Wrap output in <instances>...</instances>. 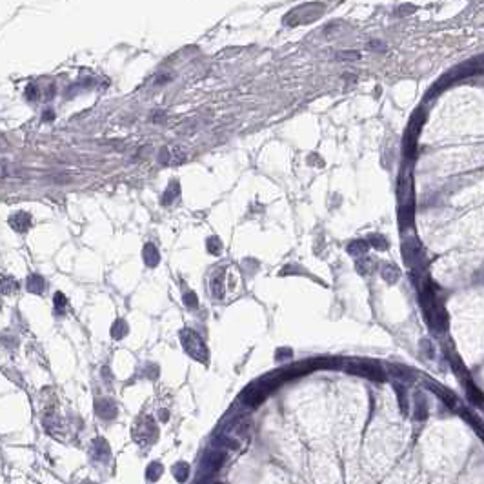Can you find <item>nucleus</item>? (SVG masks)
Here are the masks:
<instances>
[{
	"mask_svg": "<svg viewBox=\"0 0 484 484\" xmlns=\"http://www.w3.org/2000/svg\"><path fill=\"white\" fill-rule=\"evenodd\" d=\"M29 90H28V97H31V98H35L37 97V93H35V86H28Z\"/></svg>",
	"mask_w": 484,
	"mask_h": 484,
	"instance_id": "obj_9",
	"label": "nucleus"
},
{
	"mask_svg": "<svg viewBox=\"0 0 484 484\" xmlns=\"http://www.w3.org/2000/svg\"><path fill=\"white\" fill-rule=\"evenodd\" d=\"M186 304H188V308H197V297H195L193 293L186 295Z\"/></svg>",
	"mask_w": 484,
	"mask_h": 484,
	"instance_id": "obj_8",
	"label": "nucleus"
},
{
	"mask_svg": "<svg viewBox=\"0 0 484 484\" xmlns=\"http://www.w3.org/2000/svg\"><path fill=\"white\" fill-rule=\"evenodd\" d=\"M348 251L349 253H362V251H366V242H353L348 248Z\"/></svg>",
	"mask_w": 484,
	"mask_h": 484,
	"instance_id": "obj_6",
	"label": "nucleus"
},
{
	"mask_svg": "<svg viewBox=\"0 0 484 484\" xmlns=\"http://www.w3.org/2000/svg\"><path fill=\"white\" fill-rule=\"evenodd\" d=\"M182 342H184V346H186L188 353H192L195 359H198V360L206 359V346H204V342L200 340V337H198L195 332L182 333Z\"/></svg>",
	"mask_w": 484,
	"mask_h": 484,
	"instance_id": "obj_1",
	"label": "nucleus"
},
{
	"mask_svg": "<svg viewBox=\"0 0 484 484\" xmlns=\"http://www.w3.org/2000/svg\"><path fill=\"white\" fill-rule=\"evenodd\" d=\"M144 259H146V262L147 264H157V259H158V255H157V249H155V246H151V244H147L146 246V249H144Z\"/></svg>",
	"mask_w": 484,
	"mask_h": 484,
	"instance_id": "obj_4",
	"label": "nucleus"
},
{
	"mask_svg": "<svg viewBox=\"0 0 484 484\" xmlns=\"http://www.w3.org/2000/svg\"><path fill=\"white\" fill-rule=\"evenodd\" d=\"M360 56V53L357 51H342V53H339V58L340 60H357Z\"/></svg>",
	"mask_w": 484,
	"mask_h": 484,
	"instance_id": "obj_7",
	"label": "nucleus"
},
{
	"mask_svg": "<svg viewBox=\"0 0 484 484\" xmlns=\"http://www.w3.org/2000/svg\"><path fill=\"white\" fill-rule=\"evenodd\" d=\"M11 226H13V228H17L18 231H24L29 226V217H28V215H24V213H18L17 217L13 215V217H11Z\"/></svg>",
	"mask_w": 484,
	"mask_h": 484,
	"instance_id": "obj_3",
	"label": "nucleus"
},
{
	"mask_svg": "<svg viewBox=\"0 0 484 484\" xmlns=\"http://www.w3.org/2000/svg\"><path fill=\"white\" fill-rule=\"evenodd\" d=\"M28 286L31 288V290H33L35 293H39L40 290H42V288H44V281H42V279H39V277L35 275L33 279H31V281L28 282Z\"/></svg>",
	"mask_w": 484,
	"mask_h": 484,
	"instance_id": "obj_5",
	"label": "nucleus"
},
{
	"mask_svg": "<svg viewBox=\"0 0 484 484\" xmlns=\"http://www.w3.org/2000/svg\"><path fill=\"white\" fill-rule=\"evenodd\" d=\"M222 282H224V271L220 270L215 273L213 277V282H211V288H213V295L215 297H222L224 295V288H222Z\"/></svg>",
	"mask_w": 484,
	"mask_h": 484,
	"instance_id": "obj_2",
	"label": "nucleus"
}]
</instances>
